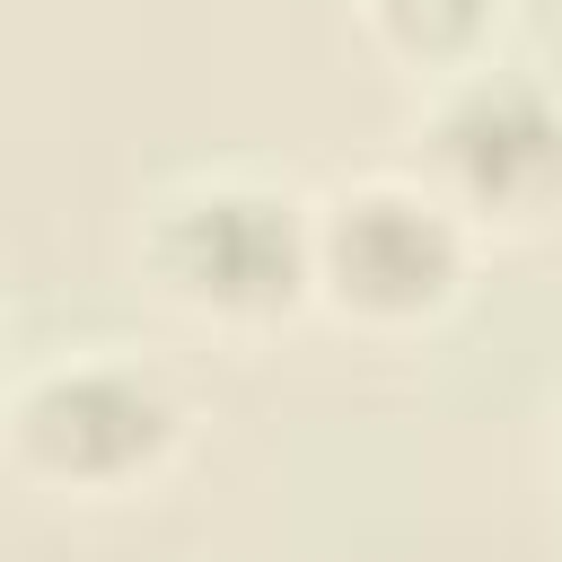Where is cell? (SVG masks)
<instances>
[{
	"label": "cell",
	"instance_id": "obj_3",
	"mask_svg": "<svg viewBox=\"0 0 562 562\" xmlns=\"http://www.w3.org/2000/svg\"><path fill=\"white\" fill-rule=\"evenodd\" d=\"M316 316L360 342H430L457 325L483 272V237L439 202L422 167H360L307 202Z\"/></svg>",
	"mask_w": 562,
	"mask_h": 562
},
{
	"label": "cell",
	"instance_id": "obj_7",
	"mask_svg": "<svg viewBox=\"0 0 562 562\" xmlns=\"http://www.w3.org/2000/svg\"><path fill=\"white\" fill-rule=\"evenodd\" d=\"M0 386H9V369H0Z\"/></svg>",
	"mask_w": 562,
	"mask_h": 562
},
{
	"label": "cell",
	"instance_id": "obj_1",
	"mask_svg": "<svg viewBox=\"0 0 562 562\" xmlns=\"http://www.w3.org/2000/svg\"><path fill=\"white\" fill-rule=\"evenodd\" d=\"M193 439L184 378L132 342H79L0 386V465L53 509H140L193 465Z\"/></svg>",
	"mask_w": 562,
	"mask_h": 562
},
{
	"label": "cell",
	"instance_id": "obj_5",
	"mask_svg": "<svg viewBox=\"0 0 562 562\" xmlns=\"http://www.w3.org/2000/svg\"><path fill=\"white\" fill-rule=\"evenodd\" d=\"M342 9H351L360 44H369L386 70H404L413 88H430V79H448V70L492 61L518 0H342Z\"/></svg>",
	"mask_w": 562,
	"mask_h": 562
},
{
	"label": "cell",
	"instance_id": "obj_4",
	"mask_svg": "<svg viewBox=\"0 0 562 562\" xmlns=\"http://www.w3.org/2000/svg\"><path fill=\"white\" fill-rule=\"evenodd\" d=\"M439 202L483 237V255L553 246L562 237V79L536 61H474L422 88L413 158Z\"/></svg>",
	"mask_w": 562,
	"mask_h": 562
},
{
	"label": "cell",
	"instance_id": "obj_6",
	"mask_svg": "<svg viewBox=\"0 0 562 562\" xmlns=\"http://www.w3.org/2000/svg\"><path fill=\"white\" fill-rule=\"evenodd\" d=\"M544 483H553V501H562V395H553V422H544Z\"/></svg>",
	"mask_w": 562,
	"mask_h": 562
},
{
	"label": "cell",
	"instance_id": "obj_2",
	"mask_svg": "<svg viewBox=\"0 0 562 562\" xmlns=\"http://www.w3.org/2000/svg\"><path fill=\"white\" fill-rule=\"evenodd\" d=\"M307 202L316 193L272 167H184L140 202L132 272L184 334L255 351L316 316Z\"/></svg>",
	"mask_w": 562,
	"mask_h": 562
}]
</instances>
